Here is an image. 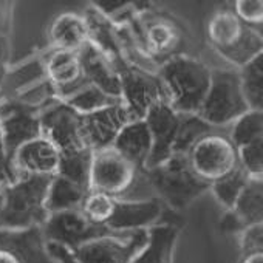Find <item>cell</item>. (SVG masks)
Wrapping results in <instances>:
<instances>
[{"label":"cell","instance_id":"obj_27","mask_svg":"<svg viewBox=\"0 0 263 263\" xmlns=\"http://www.w3.org/2000/svg\"><path fill=\"white\" fill-rule=\"evenodd\" d=\"M243 96L251 110L263 108V53L237 70Z\"/></svg>","mask_w":263,"mask_h":263},{"label":"cell","instance_id":"obj_26","mask_svg":"<svg viewBox=\"0 0 263 263\" xmlns=\"http://www.w3.org/2000/svg\"><path fill=\"white\" fill-rule=\"evenodd\" d=\"M144 42L151 54L171 56L180 47L181 34L171 22L164 19H157L146 27Z\"/></svg>","mask_w":263,"mask_h":263},{"label":"cell","instance_id":"obj_7","mask_svg":"<svg viewBox=\"0 0 263 263\" xmlns=\"http://www.w3.org/2000/svg\"><path fill=\"white\" fill-rule=\"evenodd\" d=\"M140 171L113 147L95 151L90 166L88 191L122 198L134 187Z\"/></svg>","mask_w":263,"mask_h":263},{"label":"cell","instance_id":"obj_9","mask_svg":"<svg viewBox=\"0 0 263 263\" xmlns=\"http://www.w3.org/2000/svg\"><path fill=\"white\" fill-rule=\"evenodd\" d=\"M41 231L47 241L62 245L71 249L73 252L87 241L107 235L122 234L115 232L107 226H98L91 223L82 214L81 209H70L64 212L50 214L45 223L41 226Z\"/></svg>","mask_w":263,"mask_h":263},{"label":"cell","instance_id":"obj_34","mask_svg":"<svg viewBox=\"0 0 263 263\" xmlns=\"http://www.w3.org/2000/svg\"><path fill=\"white\" fill-rule=\"evenodd\" d=\"M232 13L248 27L255 28L263 22V4L261 0H238Z\"/></svg>","mask_w":263,"mask_h":263},{"label":"cell","instance_id":"obj_40","mask_svg":"<svg viewBox=\"0 0 263 263\" xmlns=\"http://www.w3.org/2000/svg\"><path fill=\"white\" fill-rule=\"evenodd\" d=\"M10 56V45L7 36H0V81L5 78L7 71V62Z\"/></svg>","mask_w":263,"mask_h":263},{"label":"cell","instance_id":"obj_10","mask_svg":"<svg viewBox=\"0 0 263 263\" xmlns=\"http://www.w3.org/2000/svg\"><path fill=\"white\" fill-rule=\"evenodd\" d=\"M42 137L50 140L59 151L70 152L84 149L82 115L61 99L48 104L39 115Z\"/></svg>","mask_w":263,"mask_h":263},{"label":"cell","instance_id":"obj_22","mask_svg":"<svg viewBox=\"0 0 263 263\" xmlns=\"http://www.w3.org/2000/svg\"><path fill=\"white\" fill-rule=\"evenodd\" d=\"M178 228L174 224H155L147 229V241L132 263H172Z\"/></svg>","mask_w":263,"mask_h":263},{"label":"cell","instance_id":"obj_15","mask_svg":"<svg viewBox=\"0 0 263 263\" xmlns=\"http://www.w3.org/2000/svg\"><path fill=\"white\" fill-rule=\"evenodd\" d=\"M130 121H135L124 104L107 107L90 115H82L84 141L88 149L101 151L111 147L119 132Z\"/></svg>","mask_w":263,"mask_h":263},{"label":"cell","instance_id":"obj_8","mask_svg":"<svg viewBox=\"0 0 263 263\" xmlns=\"http://www.w3.org/2000/svg\"><path fill=\"white\" fill-rule=\"evenodd\" d=\"M116 68L121 81L122 102L134 119H144L154 105L167 102L166 90L158 74H152L125 61H122Z\"/></svg>","mask_w":263,"mask_h":263},{"label":"cell","instance_id":"obj_37","mask_svg":"<svg viewBox=\"0 0 263 263\" xmlns=\"http://www.w3.org/2000/svg\"><path fill=\"white\" fill-rule=\"evenodd\" d=\"M19 180V174L14 169L13 158L7 154L2 132H0V186H7Z\"/></svg>","mask_w":263,"mask_h":263},{"label":"cell","instance_id":"obj_35","mask_svg":"<svg viewBox=\"0 0 263 263\" xmlns=\"http://www.w3.org/2000/svg\"><path fill=\"white\" fill-rule=\"evenodd\" d=\"M91 5L95 11H98L102 17L108 21L116 19L119 14L124 17L128 16L135 10L137 2H132V0H95Z\"/></svg>","mask_w":263,"mask_h":263},{"label":"cell","instance_id":"obj_36","mask_svg":"<svg viewBox=\"0 0 263 263\" xmlns=\"http://www.w3.org/2000/svg\"><path fill=\"white\" fill-rule=\"evenodd\" d=\"M261 223L248 226L241 232V249L243 255L252 252H261V241H263V231Z\"/></svg>","mask_w":263,"mask_h":263},{"label":"cell","instance_id":"obj_18","mask_svg":"<svg viewBox=\"0 0 263 263\" xmlns=\"http://www.w3.org/2000/svg\"><path fill=\"white\" fill-rule=\"evenodd\" d=\"M78 54L81 59L84 79L88 84L96 85L102 91L122 99L116 64L91 42H88L81 51H78Z\"/></svg>","mask_w":263,"mask_h":263},{"label":"cell","instance_id":"obj_24","mask_svg":"<svg viewBox=\"0 0 263 263\" xmlns=\"http://www.w3.org/2000/svg\"><path fill=\"white\" fill-rule=\"evenodd\" d=\"M88 191L76 186L74 183L56 175L50 181L47 192L45 208L48 215L56 212H64L70 209H81V204Z\"/></svg>","mask_w":263,"mask_h":263},{"label":"cell","instance_id":"obj_28","mask_svg":"<svg viewBox=\"0 0 263 263\" xmlns=\"http://www.w3.org/2000/svg\"><path fill=\"white\" fill-rule=\"evenodd\" d=\"M91 157H93V151L88 147L62 152L58 175L74 183L76 186L88 191Z\"/></svg>","mask_w":263,"mask_h":263},{"label":"cell","instance_id":"obj_16","mask_svg":"<svg viewBox=\"0 0 263 263\" xmlns=\"http://www.w3.org/2000/svg\"><path fill=\"white\" fill-rule=\"evenodd\" d=\"M13 164L19 177H56L61 151L45 137H39L14 152Z\"/></svg>","mask_w":263,"mask_h":263},{"label":"cell","instance_id":"obj_19","mask_svg":"<svg viewBox=\"0 0 263 263\" xmlns=\"http://www.w3.org/2000/svg\"><path fill=\"white\" fill-rule=\"evenodd\" d=\"M111 147L143 172L152 154V137L146 121L135 119L124 125Z\"/></svg>","mask_w":263,"mask_h":263},{"label":"cell","instance_id":"obj_23","mask_svg":"<svg viewBox=\"0 0 263 263\" xmlns=\"http://www.w3.org/2000/svg\"><path fill=\"white\" fill-rule=\"evenodd\" d=\"M59 99L64 101L65 104H68L71 108H74L81 115H90V113H95V111L107 108V107L124 104L122 99L102 91L96 85L88 84L85 79H82L74 88L61 95Z\"/></svg>","mask_w":263,"mask_h":263},{"label":"cell","instance_id":"obj_21","mask_svg":"<svg viewBox=\"0 0 263 263\" xmlns=\"http://www.w3.org/2000/svg\"><path fill=\"white\" fill-rule=\"evenodd\" d=\"M44 68L48 82L53 85L56 96L59 99L61 95L74 88L82 79V67L79 54L74 51L54 50L44 61Z\"/></svg>","mask_w":263,"mask_h":263},{"label":"cell","instance_id":"obj_25","mask_svg":"<svg viewBox=\"0 0 263 263\" xmlns=\"http://www.w3.org/2000/svg\"><path fill=\"white\" fill-rule=\"evenodd\" d=\"M243 224L252 226L261 223L263 217V181L261 177H251L231 209Z\"/></svg>","mask_w":263,"mask_h":263},{"label":"cell","instance_id":"obj_31","mask_svg":"<svg viewBox=\"0 0 263 263\" xmlns=\"http://www.w3.org/2000/svg\"><path fill=\"white\" fill-rule=\"evenodd\" d=\"M249 178L251 177L248 175V172L238 164V167L235 171H232L229 175L220 178L218 181L212 183L209 186V189L212 191L218 204H221V208L224 211H231Z\"/></svg>","mask_w":263,"mask_h":263},{"label":"cell","instance_id":"obj_11","mask_svg":"<svg viewBox=\"0 0 263 263\" xmlns=\"http://www.w3.org/2000/svg\"><path fill=\"white\" fill-rule=\"evenodd\" d=\"M147 241V229L101 237L74 251L79 263H132Z\"/></svg>","mask_w":263,"mask_h":263},{"label":"cell","instance_id":"obj_4","mask_svg":"<svg viewBox=\"0 0 263 263\" xmlns=\"http://www.w3.org/2000/svg\"><path fill=\"white\" fill-rule=\"evenodd\" d=\"M143 174L149 187L157 192L155 198L172 209H184L209 191V184L201 181L189 167L186 155H172L161 166L143 171Z\"/></svg>","mask_w":263,"mask_h":263},{"label":"cell","instance_id":"obj_17","mask_svg":"<svg viewBox=\"0 0 263 263\" xmlns=\"http://www.w3.org/2000/svg\"><path fill=\"white\" fill-rule=\"evenodd\" d=\"M164 212V204L158 198L144 200H121L116 198V209L113 217L107 223L115 232H132L140 229H149L158 224Z\"/></svg>","mask_w":263,"mask_h":263},{"label":"cell","instance_id":"obj_30","mask_svg":"<svg viewBox=\"0 0 263 263\" xmlns=\"http://www.w3.org/2000/svg\"><path fill=\"white\" fill-rule=\"evenodd\" d=\"M231 125H232V130H231L229 140L232 141L235 149H240V147H245V146H249L252 143L263 140V111L261 110H249Z\"/></svg>","mask_w":263,"mask_h":263},{"label":"cell","instance_id":"obj_14","mask_svg":"<svg viewBox=\"0 0 263 263\" xmlns=\"http://www.w3.org/2000/svg\"><path fill=\"white\" fill-rule=\"evenodd\" d=\"M144 121L152 137V154L144 171H151L161 166L172 157L177 130L180 125V115L174 111L167 102H160L147 111Z\"/></svg>","mask_w":263,"mask_h":263},{"label":"cell","instance_id":"obj_13","mask_svg":"<svg viewBox=\"0 0 263 263\" xmlns=\"http://www.w3.org/2000/svg\"><path fill=\"white\" fill-rule=\"evenodd\" d=\"M0 263H58L47 249L41 228L0 229Z\"/></svg>","mask_w":263,"mask_h":263},{"label":"cell","instance_id":"obj_33","mask_svg":"<svg viewBox=\"0 0 263 263\" xmlns=\"http://www.w3.org/2000/svg\"><path fill=\"white\" fill-rule=\"evenodd\" d=\"M238 164L249 177H261L263 174V140L237 149Z\"/></svg>","mask_w":263,"mask_h":263},{"label":"cell","instance_id":"obj_41","mask_svg":"<svg viewBox=\"0 0 263 263\" xmlns=\"http://www.w3.org/2000/svg\"><path fill=\"white\" fill-rule=\"evenodd\" d=\"M240 263H263V252H252L243 255Z\"/></svg>","mask_w":263,"mask_h":263},{"label":"cell","instance_id":"obj_5","mask_svg":"<svg viewBox=\"0 0 263 263\" xmlns=\"http://www.w3.org/2000/svg\"><path fill=\"white\" fill-rule=\"evenodd\" d=\"M249 110L237 70L214 68L211 73V85L198 116L217 128L235 122Z\"/></svg>","mask_w":263,"mask_h":263},{"label":"cell","instance_id":"obj_29","mask_svg":"<svg viewBox=\"0 0 263 263\" xmlns=\"http://www.w3.org/2000/svg\"><path fill=\"white\" fill-rule=\"evenodd\" d=\"M212 132H215V128L203 121L198 115H180V125L177 130L172 155L187 157L194 144Z\"/></svg>","mask_w":263,"mask_h":263},{"label":"cell","instance_id":"obj_1","mask_svg":"<svg viewBox=\"0 0 263 263\" xmlns=\"http://www.w3.org/2000/svg\"><path fill=\"white\" fill-rule=\"evenodd\" d=\"M211 73L212 68L189 56H172L166 61L158 78L172 110L178 115H198L211 85Z\"/></svg>","mask_w":263,"mask_h":263},{"label":"cell","instance_id":"obj_6","mask_svg":"<svg viewBox=\"0 0 263 263\" xmlns=\"http://www.w3.org/2000/svg\"><path fill=\"white\" fill-rule=\"evenodd\" d=\"M187 163L192 172L211 186L238 167V157L229 137L212 132L194 144Z\"/></svg>","mask_w":263,"mask_h":263},{"label":"cell","instance_id":"obj_12","mask_svg":"<svg viewBox=\"0 0 263 263\" xmlns=\"http://www.w3.org/2000/svg\"><path fill=\"white\" fill-rule=\"evenodd\" d=\"M39 115V108L17 101L8 99L0 105V132H2L7 154L11 158L21 146L42 137Z\"/></svg>","mask_w":263,"mask_h":263},{"label":"cell","instance_id":"obj_38","mask_svg":"<svg viewBox=\"0 0 263 263\" xmlns=\"http://www.w3.org/2000/svg\"><path fill=\"white\" fill-rule=\"evenodd\" d=\"M220 226L226 232H243L246 229V226L243 224V221L232 211H226L223 220L220 221Z\"/></svg>","mask_w":263,"mask_h":263},{"label":"cell","instance_id":"obj_3","mask_svg":"<svg viewBox=\"0 0 263 263\" xmlns=\"http://www.w3.org/2000/svg\"><path fill=\"white\" fill-rule=\"evenodd\" d=\"M206 36L212 48L238 68L263 53L261 33L245 25L232 10L212 14L208 21Z\"/></svg>","mask_w":263,"mask_h":263},{"label":"cell","instance_id":"obj_2","mask_svg":"<svg viewBox=\"0 0 263 263\" xmlns=\"http://www.w3.org/2000/svg\"><path fill=\"white\" fill-rule=\"evenodd\" d=\"M53 177H19L0 186V229L41 228L48 218L47 192Z\"/></svg>","mask_w":263,"mask_h":263},{"label":"cell","instance_id":"obj_32","mask_svg":"<svg viewBox=\"0 0 263 263\" xmlns=\"http://www.w3.org/2000/svg\"><path fill=\"white\" fill-rule=\"evenodd\" d=\"M115 209H116V198L91 191L87 192L81 204L82 214L98 226H107V223L113 217Z\"/></svg>","mask_w":263,"mask_h":263},{"label":"cell","instance_id":"obj_20","mask_svg":"<svg viewBox=\"0 0 263 263\" xmlns=\"http://www.w3.org/2000/svg\"><path fill=\"white\" fill-rule=\"evenodd\" d=\"M48 37L54 50L81 51L90 42V28L85 16L76 13L56 16L48 28Z\"/></svg>","mask_w":263,"mask_h":263},{"label":"cell","instance_id":"obj_39","mask_svg":"<svg viewBox=\"0 0 263 263\" xmlns=\"http://www.w3.org/2000/svg\"><path fill=\"white\" fill-rule=\"evenodd\" d=\"M11 10H13L11 2H2L0 0V36L8 34L10 22H11Z\"/></svg>","mask_w":263,"mask_h":263}]
</instances>
